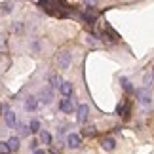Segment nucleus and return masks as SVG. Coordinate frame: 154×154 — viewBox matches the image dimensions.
Wrapping results in <instances>:
<instances>
[{"label":"nucleus","mask_w":154,"mask_h":154,"mask_svg":"<svg viewBox=\"0 0 154 154\" xmlns=\"http://www.w3.org/2000/svg\"><path fill=\"white\" fill-rule=\"evenodd\" d=\"M124 110H126V101H122L120 105L116 106V114H120V116H124Z\"/></svg>","instance_id":"a211bd4d"},{"label":"nucleus","mask_w":154,"mask_h":154,"mask_svg":"<svg viewBox=\"0 0 154 154\" xmlns=\"http://www.w3.org/2000/svg\"><path fill=\"white\" fill-rule=\"evenodd\" d=\"M59 91L63 93V97H70V95H72V91H74V86H72V82H67V80H63V84H61V88H59Z\"/></svg>","instance_id":"6e6552de"},{"label":"nucleus","mask_w":154,"mask_h":154,"mask_svg":"<svg viewBox=\"0 0 154 154\" xmlns=\"http://www.w3.org/2000/svg\"><path fill=\"white\" fill-rule=\"evenodd\" d=\"M59 109H61L65 114H70V112L74 110V101L70 97H65V99H61V103H59Z\"/></svg>","instance_id":"7ed1b4c3"},{"label":"nucleus","mask_w":154,"mask_h":154,"mask_svg":"<svg viewBox=\"0 0 154 154\" xmlns=\"http://www.w3.org/2000/svg\"><path fill=\"white\" fill-rule=\"evenodd\" d=\"M14 31H21V23H15V25H14Z\"/></svg>","instance_id":"4be33fe9"},{"label":"nucleus","mask_w":154,"mask_h":154,"mask_svg":"<svg viewBox=\"0 0 154 154\" xmlns=\"http://www.w3.org/2000/svg\"><path fill=\"white\" fill-rule=\"evenodd\" d=\"M70 61H72V55H70V51L69 50H61L57 53V57H55V63H57V67L59 69H63V70H67L70 67Z\"/></svg>","instance_id":"f257e3e1"},{"label":"nucleus","mask_w":154,"mask_h":154,"mask_svg":"<svg viewBox=\"0 0 154 154\" xmlns=\"http://www.w3.org/2000/svg\"><path fill=\"white\" fill-rule=\"evenodd\" d=\"M38 109V97H34V95H29L25 99V110L27 112H34Z\"/></svg>","instance_id":"20e7f679"},{"label":"nucleus","mask_w":154,"mask_h":154,"mask_svg":"<svg viewBox=\"0 0 154 154\" xmlns=\"http://www.w3.org/2000/svg\"><path fill=\"white\" fill-rule=\"evenodd\" d=\"M122 86H124V90H126V91H133V86L129 84L126 78H122Z\"/></svg>","instance_id":"6ab92c4d"},{"label":"nucleus","mask_w":154,"mask_h":154,"mask_svg":"<svg viewBox=\"0 0 154 154\" xmlns=\"http://www.w3.org/2000/svg\"><path fill=\"white\" fill-rule=\"evenodd\" d=\"M152 76H154V69H152Z\"/></svg>","instance_id":"b1692460"},{"label":"nucleus","mask_w":154,"mask_h":154,"mask_svg":"<svg viewBox=\"0 0 154 154\" xmlns=\"http://www.w3.org/2000/svg\"><path fill=\"white\" fill-rule=\"evenodd\" d=\"M101 149L106 150V152H112L116 149V139H112V137H103L101 139Z\"/></svg>","instance_id":"39448f33"},{"label":"nucleus","mask_w":154,"mask_h":154,"mask_svg":"<svg viewBox=\"0 0 154 154\" xmlns=\"http://www.w3.org/2000/svg\"><path fill=\"white\" fill-rule=\"evenodd\" d=\"M32 154H46V152H44V150H38V149H36V150H34Z\"/></svg>","instance_id":"5701e85b"},{"label":"nucleus","mask_w":154,"mask_h":154,"mask_svg":"<svg viewBox=\"0 0 154 154\" xmlns=\"http://www.w3.org/2000/svg\"><path fill=\"white\" fill-rule=\"evenodd\" d=\"M36 146H38V141H36V139H34V141H32V143H31V149H32V150H36Z\"/></svg>","instance_id":"412c9836"},{"label":"nucleus","mask_w":154,"mask_h":154,"mask_svg":"<svg viewBox=\"0 0 154 154\" xmlns=\"http://www.w3.org/2000/svg\"><path fill=\"white\" fill-rule=\"evenodd\" d=\"M88 116H90V106H88L86 103L78 105V109H76V118H78V122L84 124L88 120Z\"/></svg>","instance_id":"f03ea898"},{"label":"nucleus","mask_w":154,"mask_h":154,"mask_svg":"<svg viewBox=\"0 0 154 154\" xmlns=\"http://www.w3.org/2000/svg\"><path fill=\"white\" fill-rule=\"evenodd\" d=\"M40 141H42V145H51V133L46 131V129H40Z\"/></svg>","instance_id":"f8f14e48"},{"label":"nucleus","mask_w":154,"mask_h":154,"mask_svg":"<svg viewBox=\"0 0 154 154\" xmlns=\"http://www.w3.org/2000/svg\"><path fill=\"white\" fill-rule=\"evenodd\" d=\"M67 145H69V149H80V145H82V139H80V135H76V133H70L69 137H67Z\"/></svg>","instance_id":"423d86ee"},{"label":"nucleus","mask_w":154,"mask_h":154,"mask_svg":"<svg viewBox=\"0 0 154 154\" xmlns=\"http://www.w3.org/2000/svg\"><path fill=\"white\" fill-rule=\"evenodd\" d=\"M17 129H19V137H27V135L31 133L29 126H25V124H19V126H17Z\"/></svg>","instance_id":"dca6fc26"},{"label":"nucleus","mask_w":154,"mask_h":154,"mask_svg":"<svg viewBox=\"0 0 154 154\" xmlns=\"http://www.w3.org/2000/svg\"><path fill=\"white\" fill-rule=\"evenodd\" d=\"M0 154H10L8 145H6V143H2V141H0Z\"/></svg>","instance_id":"aec40b11"},{"label":"nucleus","mask_w":154,"mask_h":154,"mask_svg":"<svg viewBox=\"0 0 154 154\" xmlns=\"http://www.w3.org/2000/svg\"><path fill=\"white\" fill-rule=\"evenodd\" d=\"M51 99H53L51 88H44V90L40 91V95H38V101H42L44 105H48V103H51Z\"/></svg>","instance_id":"0eeeda50"},{"label":"nucleus","mask_w":154,"mask_h":154,"mask_svg":"<svg viewBox=\"0 0 154 154\" xmlns=\"http://www.w3.org/2000/svg\"><path fill=\"white\" fill-rule=\"evenodd\" d=\"M4 122H6V126H8V128H15V126H17L15 112H14V110H8V112H4Z\"/></svg>","instance_id":"9d476101"},{"label":"nucleus","mask_w":154,"mask_h":154,"mask_svg":"<svg viewBox=\"0 0 154 154\" xmlns=\"http://www.w3.org/2000/svg\"><path fill=\"white\" fill-rule=\"evenodd\" d=\"M29 129H31V133H40V122L32 120L31 124H29Z\"/></svg>","instance_id":"f3484780"},{"label":"nucleus","mask_w":154,"mask_h":154,"mask_svg":"<svg viewBox=\"0 0 154 154\" xmlns=\"http://www.w3.org/2000/svg\"><path fill=\"white\" fill-rule=\"evenodd\" d=\"M11 10H14V4L11 2H2L0 4V11H2V14H10Z\"/></svg>","instance_id":"2eb2a0df"},{"label":"nucleus","mask_w":154,"mask_h":154,"mask_svg":"<svg viewBox=\"0 0 154 154\" xmlns=\"http://www.w3.org/2000/svg\"><path fill=\"white\" fill-rule=\"evenodd\" d=\"M6 145H8V149L10 152H15V150H19V137H10L8 141H6Z\"/></svg>","instance_id":"9b49d317"},{"label":"nucleus","mask_w":154,"mask_h":154,"mask_svg":"<svg viewBox=\"0 0 154 154\" xmlns=\"http://www.w3.org/2000/svg\"><path fill=\"white\" fill-rule=\"evenodd\" d=\"M137 99L141 101V105H150V91L141 88V90H137Z\"/></svg>","instance_id":"1a4fd4ad"},{"label":"nucleus","mask_w":154,"mask_h":154,"mask_svg":"<svg viewBox=\"0 0 154 154\" xmlns=\"http://www.w3.org/2000/svg\"><path fill=\"white\" fill-rule=\"evenodd\" d=\"M95 133H97V128L95 126H86L84 129H82V135H84V137H93Z\"/></svg>","instance_id":"4468645a"},{"label":"nucleus","mask_w":154,"mask_h":154,"mask_svg":"<svg viewBox=\"0 0 154 154\" xmlns=\"http://www.w3.org/2000/svg\"><path fill=\"white\" fill-rule=\"evenodd\" d=\"M63 84V78L59 74H51L50 76V88H61Z\"/></svg>","instance_id":"ddd939ff"}]
</instances>
